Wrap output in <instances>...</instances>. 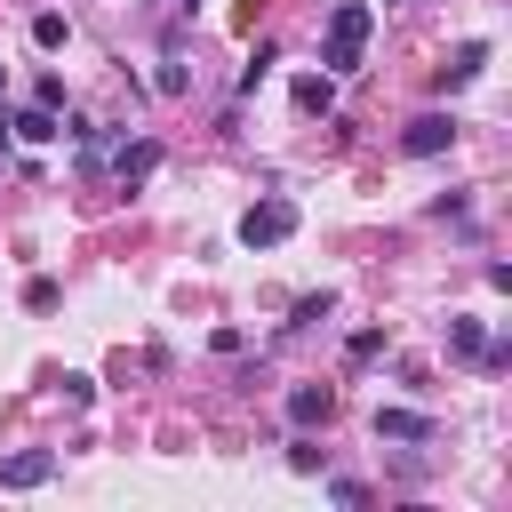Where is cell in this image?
<instances>
[{
  "mask_svg": "<svg viewBox=\"0 0 512 512\" xmlns=\"http://www.w3.org/2000/svg\"><path fill=\"white\" fill-rule=\"evenodd\" d=\"M368 32H376V8L368 0H336L328 8V32H320V72H352L360 48H368Z\"/></svg>",
  "mask_w": 512,
  "mask_h": 512,
  "instance_id": "6da1fadb",
  "label": "cell"
},
{
  "mask_svg": "<svg viewBox=\"0 0 512 512\" xmlns=\"http://www.w3.org/2000/svg\"><path fill=\"white\" fill-rule=\"evenodd\" d=\"M288 232H296V200H256V208L240 216V240H248V248H280Z\"/></svg>",
  "mask_w": 512,
  "mask_h": 512,
  "instance_id": "7a4b0ae2",
  "label": "cell"
},
{
  "mask_svg": "<svg viewBox=\"0 0 512 512\" xmlns=\"http://www.w3.org/2000/svg\"><path fill=\"white\" fill-rule=\"evenodd\" d=\"M448 144H456V120H448V112H424V120H408V136H400L408 160H432V152H448Z\"/></svg>",
  "mask_w": 512,
  "mask_h": 512,
  "instance_id": "3957f363",
  "label": "cell"
},
{
  "mask_svg": "<svg viewBox=\"0 0 512 512\" xmlns=\"http://www.w3.org/2000/svg\"><path fill=\"white\" fill-rule=\"evenodd\" d=\"M56 472V448H16V456H0V488H40Z\"/></svg>",
  "mask_w": 512,
  "mask_h": 512,
  "instance_id": "277c9868",
  "label": "cell"
},
{
  "mask_svg": "<svg viewBox=\"0 0 512 512\" xmlns=\"http://www.w3.org/2000/svg\"><path fill=\"white\" fill-rule=\"evenodd\" d=\"M328 416H336V392H328V384H296V392H288V424H296V432H312V424H328Z\"/></svg>",
  "mask_w": 512,
  "mask_h": 512,
  "instance_id": "5b68a950",
  "label": "cell"
},
{
  "mask_svg": "<svg viewBox=\"0 0 512 512\" xmlns=\"http://www.w3.org/2000/svg\"><path fill=\"white\" fill-rule=\"evenodd\" d=\"M376 440H432V416H416V408H376Z\"/></svg>",
  "mask_w": 512,
  "mask_h": 512,
  "instance_id": "8992f818",
  "label": "cell"
},
{
  "mask_svg": "<svg viewBox=\"0 0 512 512\" xmlns=\"http://www.w3.org/2000/svg\"><path fill=\"white\" fill-rule=\"evenodd\" d=\"M8 128H16V136H24V144H56V136H64V120H56V112H48V104H32V112H16V120H8Z\"/></svg>",
  "mask_w": 512,
  "mask_h": 512,
  "instance_id": "52a82bcc",
  "label": "cell"
},
{
  "mask_svg": "<svg viewBox=\"0 0 512 512\" xmlns=\"http://www.w3.org/2000/svg\"><path fill=\"white\" fill-rule=\"evenodd\" d=\"M112 168H120V184H144V176L160 168V144H120V152H112Z\"/></svg>",
  "mask_w": 512,
  "mask_h": 512,
  "instance_id": "ba28073f",
  "label": "cell"
},
{
  "mask_svg": "<svg viewBox=\"0 0 512 512\" xmlns=\"http://www.w3.org/2000/svg\"><path fill=\"white\" fill-rule=\"evenodd\" d=\"M296 104L304 112H336V72H304L296 80Z\"/></svg>",
  "mask_w": 512,
  "mask_h": 512,
  "instance_id": "9c48e42d",
  "label": "cell"
},
{
  "mask_svg": "<svg viewBox=\"0 0 512 512\" xmlns=\"http://www.w3.org/2000/svg\"><path fill=\"white\" fill-rule=\"evenodd\" d=\"M480 64H488V40H464V48H456V64H448L440 80H448V88H464V80H480Z\"/></svg>",
  "mask_w": 512,
  "mask_h": 512,
  "instance_id": "30bf717a",
  "label": "cell"
},
{
  "mask_svg": "<svg viewBox=\"0 0 512 512\" xmlns=\"http://www.w3.org/2000/svg\"><path fill=\"white\" fill-rule=\"evenodd\" d=\"M32 48H64V16H56V8L32 16Z\"/></svg>",
  "mask_w": 512,
  "mask_h": 512,
  "instance_id": "8fae6325",
  "label": "cell"
}]
</instances>
